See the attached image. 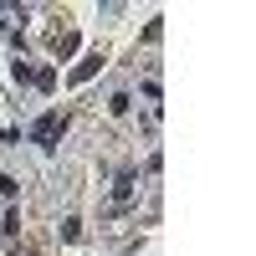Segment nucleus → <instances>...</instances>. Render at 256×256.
Masks as SVG:
<instances>
[{
    "instance_id": "obj_1",
    "label": "nucleus",
    "mask_w": 256,
    "mask_h": 256,
    "mask_svg": "<svg viewBox=\"0 0 256 256\" xmlns=\"http://www.w3.org/2000/svg\"><path fill=\"white\" fill-rule=\"evenodd\" d=\"M56 134H62V113H41L36 128H31V138H36V144H56Z\"/></svg>"
},
{
    "instance_id": "obj_2",
    "label": "nucleus",
    "mask_w": 256,
    "mask_h": 256,
    "mask_svg": "<svg viewBox=\"0 0 256 256\" xmlns=\"http://www.w3.org/2000/svg\"><path fill=\"white\" fill-rule=\"evenodd\" d=\"M98 67H102V56H82V62H77V72H72V82H82V77H92Z\"/></svg>"
},
{
    "instance_id": "obj_3",
    "label": "nucleus",
    "mask_w": 256,
    "mask_h": 256,
    "mask_svg": "<svg viewBox=\"0 0 256 256\" xmlns=\"http://www.w3.org/2000/svg\"><path fill=\"white\" fill-rule=\"evenodd\" d=\"M31 82H36V88H56V72H52V67H41V72H36Z\"/></svg>"
},
{
    "instance_id": "obj_4",
    "label": "nucleus",
    "mask_w": 256,
    "mask_h": 256,
    "mask_svg": "<svg viewBox=\"0 0 256 256\" xmlns=\"http://www.w3.org/2000/svg\"><path fill=\"white\" fill-rule=\"evenodd\" d=\"M113 195H118V205H123L128 195H134V174H123V180H118V190H113Z\"/></svg>"
}]
</instances>
